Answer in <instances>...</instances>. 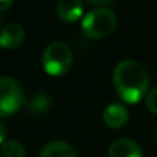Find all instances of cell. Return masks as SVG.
Masks as SVG:
<instances>
[{"label":"cell","mask_w":157,"mask_h":157,"mask_svg":"<svg viewBox=\"0 0 157 157\" xmlns=\"http://www.w3.org/2000/svg\"><path fill=\"white\" fill-rule=\"evenodd\" d=\"M113 83L117 96L126 103H139L148 96L149 75L146 69L136 60H122L113 72Z\"/></svg>","instance_id":"obj_1"},{"label":"cell","mask_w":157,"mask_h":157,"mask_svg":"<svg viewBox=\"0 0 157 157\" xmlns=\"http://www.w3.org/2000/svg\"><path fill=\"white\" fill-rule=\"evenodd\" d=\"M117 26L116 14L108 8H96L82 19V31L90 39H105Z\"/></svg>","instance_id":"obj_2"},{"label":"cell","mask_w":157,"mask_h":157,"mask_svg":"<svg viewBox=\"0 0 157 157\" xmlns=\"http://www.w3.org/2000/svg\"><path fill=\"white\" fill-rule=\"evenodd\" d=\"M42 65L46 74L52 77L65 75L72 66V51L63 42L49 43L42 56Z\"/></svg>","instance_id":"obj_3"},{"label":"cell","mask_w":157,"mask_h":157,"mask_svg":"<svg viewBox=\"0 0 157 157\" xmlns=\"http://www.w3.org/2000/svg\"><path fill=\"white\" fill-rule=\"evenodd\" d=\"M25 105V93L22 85L13 77L3 75L0 78V114L8 117L16 114Z\"/></svg>","instance_id":"obj_4"},{"label":"cell","mask_w":157,"mask_h":157,"mask_svg":"<svg viewBox=\"0 0 157 157\" xmlns=\"http://www.w3.org/2000/svg\"><path fill=\"white\" fill-rule=\"evenodd\" d=\"M128 119H129V113L120 103H111L103 109V122L111 129H119L125 126Z\"/></svg>","instance_id":"obj_5"},{"label":"cell","mask_w":157,"mask_h":157,"mask_svg":"<svg viewBox=\"0 0 157 157\" xmlns=\"http://www.w3.org/2000/svg\"><path fill=\"white\" fill-rule=\"evenodd\" d=\"M83 14L82 0H57V16L66 23L77 22Z\"/></svg>","instance_id":"obj_6"},{"label":"cell","mask_w":157,"mask_h":157,"mask_svg":"<svg viewBox=\"0 0 157 157\" xmlns=\"http://www.w3.org/2000/svg\"><path fill=\"white\" fill-rule=\"evenodd\" d=\"M108 157H143L140 146L131 139H117L108 149Z\"/></svg>","instance_id":"obj_7"},{"label":"cell","mask_w":157,"mask_h":157,"mask_svg":"<svg viewBox=\"0 0 157 157\" xmlns=\"http://www.w3.org/2000/svg\"><path fill=\"white\" fill-rule=\"evenodd\" d=\"M25 42V29L17 23H8L0 34V43L5 49H16Z\"/></svg>","instance_id":"obj_8"},{"label":"cell","mask_w":157,"mask_h":157,"mask_svg":"<svg viewBox=\"0 0 157 157\" xmlns=\"http://www.w3.org/2000/svg\"><path fill=\"white\" fill-rule=\"evenodd\" d=\"M40 157H77V152L69 143L62 140H54L42 148Z\"/></svg>","instance_id":"obj_9"},{"label":"cell","mask_w":157,"mask_h":157,"mask_svg":"<svg viewBox=\"0 0 157 157\" xmlns=\"http://www.w3.org/2000/svg\"><path fill=\"white\" fill-rule=\"evenodd\" d=\"M3 157H26V149L19 140H5L2 143Z\"/></svg>","instance_id":"obj_10"},{"label":"cell","mask_w":157,"mask_h":157,"mask_svg":"<svg viewBox=\"0 0 157 157\" xmlns=\"http://www.w3.org/2000/svg\"><path fill=\"white\" fill-rule=\"evenodd\" d=\"M49 106H51V99H49V96L42 94V93H40V94H36V96L31 99V102H29V111H31L33 114H42V113L48 111Z\"/></svg>","instance_id":"obj_11"},{"label":"cell","mask_w":157,"mask_h":157,"mask_svg":"<svg viewBox=\"0 0 157 157\" xmlns=\"http://www.w3.org/2000/svg\"><path fill=\"white\" fill-rule=\"evenodd\" d=\"M145 102H146L148 109H149L152 114H157V86L152 88V90L148 93V96L145 97Z\"/></svg>","instance_id":"obj_12"},{"label":"cell","mask_w":157,"mask_h":157,"mask_svg":"<svg viewBox=\"0 0 157 157\" xmlns=\"http://www.w3.org/2000/svg\"><path fill=\"white\" fill-rule=\"evenodd\" d=\"M88 3L91 5H97V6H103V5H108L111 2H114V0H86Z\"/></svg>","instance_id":"obj_13"},{"label":"cell","mask_w":157,"mask_h":157,"mask_svg":"<svg viewBox=\"0 0 157 157\" xmlns=\"http://www.w3.org/2000/svg\"><path fill=\"white\" fill-rule=\"evenodd\" d=\"M14 0H0V11H6L11 5H13Z\"/></svg>","instance_id":"obj_14"},{"label":"cell","mask_w":157,"mask_h":157,"mask_svg":"<svg viewBox=\"0 0 157 157\" xmlns=\"http://www.w3.org/2000/svg\"><path fill=\"white\" fill-rule=\"evenodd\" d=\"M155 142H157V136H155Z\"/></svg>","instance_id":"obj_15"}]
</instances>
